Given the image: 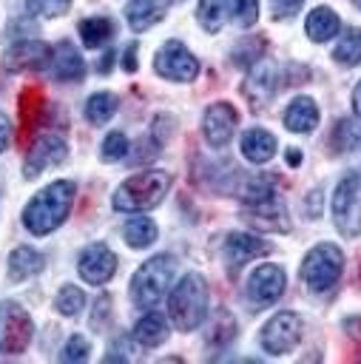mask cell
Masks as SVG:
<instances>
[{
    "label": "cell",
    "instance_id": "1",
    "mask_svg": "<svg viewBox=\"0 0 361 364\" xmlns=\"http://www.w3.org/2000/svg\"><path fill=\"white\" fill-rule=\"evenodd\" d=\"M74 182L71 179H57L51 185H45L43 191H37L26 210H23V225L34 233V236H45L51 233L54 228H60L74 205Z\"/></svg>",
    "mask_w": 361,
    "mask_h": 364
},
{
    "label": "cell",
    "instance_id": "2",
    "mask_svg": "<svg viewBox=\"0 0 361 364\" xmlns=\"http://www.w3.org/2000/svg\"><path fill=\"white\" fill-rule=\"evenodd\" d=\"M171 188V173L168 171H159V168H151V171H142V173H134L128 176L117 191H114V210H122V213H139V210H151L156 208L165 193Z\"/></svg>",
    "mask_w": 361,
    "mask_h": 364
},
{
    "label": "cell",
    "instance_id": "3",
    "mask_svg": "<svg viewBox=\"0 0 361 364\" xmlns=\"http://www.w3.org/2000/svg\"><path fill=\"white\" fill-rule=\"evenodd\" d=\"M168 318L179 333L196 330L208 318V284L199 273H185L168 296Z\"/></svg>",
    "mask_w": 361,
    "mask_h": 364
},
{
    "label": "cell",
    "instance_id": "4",
    "mask_svg": "<svg viewBox=\"0 0 361 364\" xmlns=\"http://www.w3.org/2000/svg\"><path fill=\"white\" fill-rule=\"evenodd\" d=\"M173 276H176V259L168 256V253H159V256H151L148 262H142L139 270L131 279V299H134V304L151 310L168 293Z\"/></svg>",
    "mask_w": 361,
    "mask_h": 364
},
{
    "label": "cell",
    "instance_id": "5",
    "mask_svg": "<svg viewBox=\"0 0 361 364\" xmlns=\"http://www.w3.org/2000/svg\"><path fill=\"white\" fill-rule=\"evenodd\" d=\"M341 270H344V253L333 242H321L313 250H307L298 273H301L304 287L310 293L321 296V293H330L338 284Z\"/></svg>",
    "mask_w": 361,
    "mask_h": 364
},
{
    "label": "cell",
    "instance_id": "6",
    "mask_svg": "<svg viewBox=\"0 0 361 364\" xmlns=\"http://www.w3.org/2000/svg\"><path fill=\"white\" fill-rule=\"evenodd\" d=\"M333 222L335 230L347 239L361 236V176L347 171L333 193Z\"/></svg>",
    "mask_w": 361,
    "mask_h": 364
},
{
    "label": "cell",
    "instance_id": "7",
    "mask_svg": "<svg viewBox=\"0 0 361 364\" xmlns=\"http://www.w3.org/2000/svg\"><path fill=\"white\" fill-rule=\"evenodd\" d=\"M196 20L210 34L219 31L225 23L247 28L259 20V3L256 0H199Z\"/></svg>",
    "mask_w": 361,
    "mask_h": 364
},
{
    "label": "cell",
    "instance_id": "8",
    "mask_svg": "<svg viewBox=\"0 0 361 364\" xmlns=\"http://www.w3.org/2000/svg\"><path fill=\"white\" fill-rule=\"evenodd\" d=\"M281 88H284V77L276 63H253L250 65V74L244 80V97L253 111H264L279 97Z\"/></svg>",
    "mask_w": 361,
    "mask_h": 364
},
{
    "label": "cell",
    "instance_id": "9",
    "mask_svg": "<svg viewBox=\"0 0 361 364\" xmlns=\"http://www.w3.org/2000/svg\"><path fill=\"white\" fill-rule=\"evenodd\" d=\"M259 341H262L264 353H270V355L290 353L301 341V318L296 313H290V310L276 313L270 321H264V327L259 333Z\"/></svg>",
    "mask_w": 361,
    "mask_h": 364
},
{
    "label": "cell",
    "instance_id": "10",
    "mask_svg": "<svg viewBox=\"0 0 361 364\" xmlns=\"http://www.w3.org/2000/svg\"><path fill=\"white\" fill-rule=\"evenodd\" d=\"M34 324L14 301H0V353H20L28 347Z\"/></svg>",
    "mask_w": 361,
    "mask_h": 364
},
{
    "label": "cell",
    "instance_id": "11",
    "mask_svg": "<svg viewBox=\"0 0 361 364\" xmlns=\"http://www.w3.org/2000/svg\"><path fill=\"white\" fill-rule=\"evenodd\" d=\"M153 68H156V74H162L165 80H173V82H190L199 77V60L176 40H168L156 51Z\"/></svg>",
    "mask_w": 361,
    "mask_h": 364
},
{
    "label": "cell",
    "instance_id": "12",
    "mask_svg": "<svg viewBox=\"0 0 361 364\" xmlns=\"http://www.w3.org/2000/svg\"><path fill=\"white\" fill-rule=\"evenodd\" d=\"M65 156H68V142L60 134H43V136H37L31 142V148H28V154L23 159V176L34 179L43 171L60 165Z\"/></svg>",
    "mask_w": 361,
    "mask_h": 364
},
{
    "label": "cell",
    "instance_id": "13",
    "mask_svg": "<svg viewBox=\"0 0 361 364\" xmlns=\"http://www.w3.org/2000/svg\"><path fill=\"white\" fill-rule=\"evenodd\" d=\"M239 125V111L230 102H210L202 117V134L210 148H225L233 139V131Z\"/></svg>",
    "mask_w": 361,
    "mask_h": 364
},
{
    "label": "cell",
    "instance_id": "14",
    "mask_svg": "<svg viewBox=\"0 0 361 364\" xmlns=\"http://www.w3.org/2000/svg\"><path fill=\"white\" fill-rule=\"evenodd\" d=\"M284 284H287L284 267H279V264H259L250 273V279H247V301L253 307H267L276 299H281Z\"/></svg>",
    "mask_w": 361,
    "mask_h": 364
},
{
    "label": "cell",
    "instance_id": "15",
    "mask_svg": "<svg viewBox=\"0 0 361 364\" xmlns=\"http://www.w3.org/2000/svg\"><path fill=\"white\" fill-rule=\"evenodd\" d=\"M48 60H51V46L40 40H17L3 54L6 71H40L48 68Z\"/></svg>",
    "mask_w": 361,
    "mask_h": 364
},
{
    "label": "cell",
    "instance_id": "16",
    "mask_svg": "<svg viewBox=\"0 0 361 364\" xmlns=\"http://www.w3.org/2000/svg\"><path fill=\"white\" fill-rule=\"evenodd\" d=\"M77 270L88 284H105L117 273V256H114V250L108 245L94 242V245H88L82 250V256L77 262Z\"/></svg>",
    "mask_w": 361,
    "mask_h": 364
},
{
    "label": "cell",
    "instance_id": "17",
    "mask_svg": "<svg viewBox=\"0 0 361 364\" xmlns=\"http://www.w3.org/2000/svg\"><path fill=\"white\" fill-rule=\"evenodd\" d=\"M244 208H247L244 216L253 225H259L262 230H279V233L290 230V216H287V208H284L279 193H273V196H267V199H262L256 205H244Z\"/></svg>",
    "mask_w": 361,
    "mask_h": 364
},
{
    "label": "cell",
    "instance_id": "18",
    "mask_svg": "<svg viewBox=\"0 0 361 364\" xmlns=\"http://www.w3.org/2000/svg\"><path fill=\"white\" fill-rule=\"evenodd\" d=\"M48 74L60 82H77L85 77V63L80 57V51L63 40L57 46H51V60H48Z\"/></svg>",
    "mask_w": 361,
    "mask_h": 364
},
{
    "label": "cell",
    "instance_id": "19",
    "mask_svg": "<svg viewBox=\"0 0 361 364\" xmlns=\"http://www.w3.org/2000/svg\"><path fill=\"white\" fill-rule=\"evenodd\" d=\"M270 253V245L253 233H230L225 242V262L230 270H239L242 264H247L256 256Z\"/></svg>",
    "mask_w": 361,
    "mask_h": 364
},
{
    "label": "cell",
    "instance_id": "20",
    "mask_svg": "<svg viewBox=\"0 0 361 364\" xmlns=\"http://www.w3.org/2000/svg\"><path fill=\"white\" fill-rule=\"evenodd\" d=\"M318 119H321L318 105H316V100L307 97V94H298V97L287 105V111H284V128H287V131H296V134H310V131L318 125Z\"/></svg>",
    "mask_w": 361,
    "mask_h": 364
},
{
    "label": "cell",
    "instance_id": "21",
    "mask_svg": "<svg viewBox=\"0 0 361 364\" xmlns=\"http://www.w3.org/2000/svg\"><path fill=\"white\" fill-rule=\"evenodd\" d=\"M168 3L171 0H131L125 6V20L134 31H145V28H151L153 23H159L165 17Z\"/></svg>",
    "mask_w": 361,
    "mask_h": 364
},
{
    "label": "cell",
    "instance_id": "22",
    "mask_svg": "<svg viewBox=\"0 0 361 364\" xmlns=\"http://www.w3.org/2000/svg\"><path fill=\"white\" fill-rule=\"evenodd\" d=\"M273 154H276V136L270 131H264V128H247L242 134V156L247 162L262 165V162L273 159Z\"/></svg>",
    "mask_w": 361,
    "mask_h": 364
},
{
    "label": "cell",
    "instance_id": "23",
    "mask_svg": "<svg viewBox=\"0 0 361 364\" xmlns=\"http://www.w3.org/2000/svg\"><path fill=\"white\" fill-rule=\"evenodd\" d=\"M338 28H341V20H338V14H335L330 6H318V9H313V11L307 14V23H304L307 37L316 40V43H327V40H333V37L338 34Z\"/></svg>",
    "mask_w": 361,
    "mask_h": 364
},
{
    "label": "cell",
    "instance_id": "24",
    "mask_svg": "<svg viewBox=\"0 0 361 364\" xmlns=\"http://www.w3.org/2000/svg\"><path fill=\"white\" fill-rule=\"evenodd\" d=\"M43 264H45V256L40 250H34L28 245H20L9 256V276H11V282H20V279H28V276L40 273Z\"/></svg>",
    "mask_w": 361,
    "mask_h": 364
},
{
    "label": "cell",
    "instance_id": "25",
    "mask_svg": "<svg viewBox=\"0 0 361 364\" xmlns=\"http://www.w3.org/2000/svg\"><path fill=\"white\" fill-rule=\"evenodd\" d=\"M168 333H171V327H168V318L162 316V313H145L139 321H136V327H134V341H139L142 347H159L162 341H168Z\"/></svg>",
    "mask_w": 361,
    "mask_h": 364
},
{
    "label": "cell",
    "instance_id": "26",
    "mask_svg": "<svg viewBox=\"0 0 361 364\" xmlns=\"http://www.w3.org/2000/svg\"><path fill=\"white\" fill-rule=\"evenodd\" d=\"M361 145V117H344L330 131V148L333 154H347Z\"/></svg>",
    "mask_w": 361,
    "mask_h": 364
},
{
    "label": "cell",
    "instance_id": "27",
    "mask_svg": "<svg viewBox=\"0 0 361 364\" xmlns=\"http://www.w3.org/2000/svg\"><path fill=\"white\" fill-rule=\"evenodd\" d=\"M114 34H117V26L108 17H85L80 23V37L85 48H102Z\"/></svg>",
    "mask_w": 361,
    "mask_h": 364
},
{
    "label": "cell",
    "instance_id": "28",
    "mask_svg": "<svg viewBox=\"0 0 361 364\" xmlns=\"http://www.w3.org/2000/svg\"><path fill=\"white\" fill-rule=\"evenodd\" d=\"M333 60L338 65H347V68H352V65L361 63V28H355V26L344 28L341 40L333 48Z\"/></svg>",
    "mask_w": 361,
    "mask_h": 364
},
{
    "label": "cell",
    "instance_id": "29",
    "mask_svg": "<svg viewBox=\"0 0 361 364\" xmlns=\"http://www.w3.org/2000/svg\"><path fill=\"white\" fill-rule=\"evenodd\" d=\"M122 239L128 247H148L156 242V225L148 216H134L122 228Z\"/></svg>",
    "mask_w": 361,
    "mask_h": 364
},
{
    "label": "cell",
    "instance_id": "30",
    "mask_svg": "<svg viewBox=\"0 0 361 364\" xmlns=\"http://www.w3.org/2000/svg\"><path fill=\"white\" fill-rule=\"evenodd\" d=\"M117 111V97L111 91H97L85 102V119L91 125H105Z\"/></svg>",
    "mask_w": 361,
    "mask_h": 364
},
{
    "label": "cell",
    "instance_id": "31",
    "mask_svg": "<svg viewBox=\"0 0 361 364\" xmlns=\"http://www.w3.org/2000/svg\"><path fill=\"white\" fill-rule=\"evenodd\" d=\"M264 51V37H250V40H239L230 51V60L239 65V68H250Z\"/></svg>",
    "mask_w": 361,
    "mask_h": 364
},
{
    "label": "cell",
    "instance_id": "32",
    "mask_svg": "<svg viewBox=\"0 0 361 364\" xmlns=\"http://www.w3.org/2000/svg\"><path fill=\"white\" fill-rule=\"evenodd\" d=\"M54 307H57V313H63V316H77V313L85 307V296H82L80 287L63 284L60 293H57V299H54Z\"/></svg>",
    "mask_w": 361,
    "mask_h": 364
},
{
    "label": "cell",
    "instance_id": "33",
    "mask_svg": "<svg viewBox=\"0 0 361 364\" xmlns=\"http://www.w3.org/2000/svg\"><path fill=\"white\" fill-rule=\"evenodd\" d=\"M40 111H43V97L37 94V88H26V91L20 94V122H23L26 131L34 125V117H37Z\"/></svg>",
    "mask_w": 361,
    "mask_h": 364
},
{
    "label": "cell",
    "instance_id": "34",
    "mask_svg": "<svg viewBox=\"0 0 361 364\" xmlns=\"http://www.w3.org/2000/svg\"><path fill=\"white\" fill-rule=\"evenodd\" d=\"M71 9V0H26V11L34 17H60Z\"/></svg>",
    "mask_w": 361,
    "mask_h": 364
},
{
    "label": "cell",
    "instance_id": "35",
    "mask_svg": "<svg viewBox=\"0 0 361 364\" xmlns=\"http://www.w3.org/2000/svg\"><path fill=\"white\" fill-rule=\"evenodd\" d=\"M102 159L105 162H117V159H122L125 154H128V136L122 134V131H111L105 139H102Z\"/></svg>",
    "mask_w": 361,
    "mask_h": 364
},
{
    "label": "cell",
    "instance_id": "36",
    "mask_svg": "<svg viewBox=\"0 0 361 364\" xmlns=\"http://www.w3.org/2000/svg\"><path fill=\"white\" fill-rule=\"evenodd\" d=\"M208 338H210L213 344H227V341H233V338H236V321H233V316H230V313H219L216 321H213V327H210V333H208Z\"/></svg>",
    "mask_w": 361,
    "mask_h": 364
},
{
    "label": "cell",
    "instance_id": "37",
    "mask_svg": "<svg viewBox=\"0 0 361 364\" xmlns=\"http://www.w3.org/2000/svg\"><path fill=\"white\" fill-rule=\"evenodd\" d=\"M88 353H91L88 341H85L82 336H71V338L63 344V350H60V361H63V364H80V361L88 358Z\"/></svg>",
    "mask_w": 361,
    "mask_h": 364
},
{
    "label": "cell",
    "instance_id": "38",
    "mask_svg": "<svg viewBox=\"0 0 361 364\" xmlns=\"http://www.w3.org/2000/svg\"><path fill=\"white\" fill-rule=\"evenodd\" d=\"M108 313H111V296H108V293H99V299H97L94 307H91V318H94L91 327H94V330H102Z\"/></svg>",
    "mask_w": 361,
    "mask_h": 364
},
{
    "label": "cell",
    "instance_id": "39",
    "mask_svg": "<svg viewBox=\"0 0 361 364\" xmlns=\"http://www.w3.org/2000/svg\"><path fill=\"white\" fill-rule=\"evenodd\" d=\"M304 0H270V11H273V20H287L293 17L298 9H301Z\"/></svg>",
    "mask_w": 361,
    "mask_h": 364
},
{
    "label": "cell",
    "instance_id": "40",
    "mask_svg": "<svg viewBox=\"0 0 361 364\" xmlns=\"http://www.w3.org/2000/svg\"><path fill=\"white\" fill-rule=\"evenodd\" d=\"M321 188H313L310 193H307V199H304V216L307 219H318L321 216Z\"/></svg>",
    "mask_w": 361,
    "mask_h": 364
},
{
    "label": "cell",
    "instance_id": "41",
    "mask_svg": "<svg viewBox=\"0 0 361 364\" xmlns=\"http://www.w3.org/2000/svg\"><path fill=\"white\" fill-rule=\"evenodd\" d=\"M136 60H139V46L136 43H128L125 46V57H122V68L125 71H136Z\"/></svg>",
    "mask_w": 361,
    "mask_h": 364
},
{
    "label": "cell",
    "instance_id": "42",
    "mask_svg": "<svg viewBox=\"0 0 361 364\" xmlns=\"http://www.w3.org/2000/svg\"><path fill=\"white\" fill-rule=\"evenodd\" d=\"M11 142V125H9V117L0 111V151H6Z\"/></svg>",
    "mask_w": 361,
    "mask_h": 364
},
{
    "label": "cell",
    "instance_id": "43",
    "mask_svg": "<svg viewBox=\"0 0 361 364\" xmlns=\"http://www.w3.org/2000/svg\"><path fill=\"white\" fill-rule=\"evenodd\" d=\"M301 159H304V154H301L298 148H287V165L298 168V165H301Z\"/></svg>",
    "mask_w": 361,
    "mask_h": 364
},
{
    "label": "cell",
    "instance_id": "44",
    "mask_svg": "<svg viewBox=\"0 0 361 364\" xmlns=\"http://www.w3.org/2000/svg\"><path fill=\"white\" fill-rule=\"evenodd\" d=\"M111 63H114V51H108V54L99 60V74H108V71H111Z\"/></svg>",
    "mask_w": 361,
    "mask_h": 364
},
{
    "label": "cell",
    "instance_id": "45",
    "mask_svg": "<svg viewBox=\"0 0 361 364\" xmlns=\"http://www.w3.org/2000/svg\"><path fill=\"white\" fill-rule=\"evenodd\" d=\"M352 111L361 117V82L355 85V91H352Z\"/></svg>",
    "mask_w": 361,
    "mask_h": 364
},
{
    "label": "cell",
    "instance_id": "46",
    "mask_svg": "<svg viewBox=\"0 0 361 364\" xmlns=\"http://www.w3.org/2000/svg\"><path fill=\"white\" fill-rule=\"evenodd\" d=\"M352 3H355V6H358V9H361V0H352Z\"/></svg>",
    "mask_w": 361,
    "mask_h": 364
},
{
    "label": "cell",
    "instance_id": "47",
    "mask_svg": "<svg viewBox=\"0 0 361 364\" xmlns=\"http://www.w3.org/2000/svg\"><path fill=\"white\" fill-rule=\"evenodd\" d=\"M171 3H182V0H171Z\"/></svg>",
    "mask_w": 361,
    "mask_h": 364
}]
</instances>
